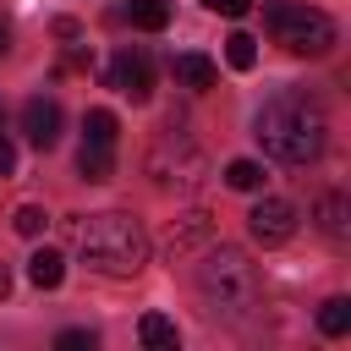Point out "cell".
I'll list each match as a JSON object with an SVG mask.
<instances>
[{
    "instance_id": "obj_4",
    "label": "cell",
    "mask_w": 351,
    "mask_h": 351,
    "mask_svg": "<svg viewBox=\"0 0 351 351\" xmlns=\"http://www.w3.org/2000/svg\"><path fill=\"white\" fill-rule=\"evenodd\" d=\"M263 22H269L274 44H285L291 55H313L318 60V55L335 49V16L318 11V5H269Z\"/></svg>"
},
{
    "instance_id": "obj_10",
    "label": "cell",
    "mask_w": 351,
    "mask_h": 351,
    "mask_svg": "<svg viewBox=\"0 0 351 351\" xmlns=\"http://www.w3.org/2000/svg\"><path fill=\"white\" fill-rule=\"evenodd\" d=\"M208 236H214L208 214H186L181 225H170V230H165V252H170V258H181V252H192V247H197V241H208Z\"/></svg>"
},
{
    "instance_id": "obj_15",
    "label": "cell",
    "mask_w": 351,
    "mask_h": 351,
    "mask_svg": "<svg viewBox=\"0 0 351 351\" xmlns=\"http://www.w3.org/2000/svg\"><path fill=\"white\" fill-rule=\"evenodd\" d=\"M126 22L143 33H159L170 22V0H126Z\"/></svg>"
},
{
    "instance_id": "obj_16",
    "label": "cell",
    "mask_w": 351,
    "mask_h": 351,
    "mask_svg": "<svg viewBox=\"0 0 351 351\" xmlns=\"http://www.w3.org/2000/svg\"><path fill=\"white\" fill-rule=\"evenodd\" d=\"M115 132H121L115 110H88V115H82V137H88V143H115Z\"/></svg>"
},
{
    "instance_id": "obj_1",
    "label": "cell",
    "mask_w": 351,
    "mask_h": 351,
    "mask_svg": "<svg viewBox=\"0 0 351 351\" xmlns=\"http://www.w3.org/2000/svg\"><path fill=\"white\" fill-rule=\"evenodd\" d=\"M258 143L280 165H313L324 154V143H329L324 104L313 93H296V88L263 99V110H258Z\"/></svg>"
},
{
    "instance_id": "obj_26",
    "label": "cell",
    "mask_w": 351,
    "mask_h": 351,
    "mask_svg": "<svg viewBox=\"0 0 351 351\" xmlns=\"http://www.w3.org/2000/svg\"><path fill=\"white\" fill-rule=\"evenodd\" d=\"M0 126H5V110H0Z\"/></svg>"
},
{
    "instance_id": "obj_19",
    "label": "cell",
    "mask_w": 351,
    "mask_h": 351,
    "mask_svg": "<svg viewBox=\"0 0 351 351\" xmlns=\"http://www.w3.org/2000/svg\"><path fill=\"white\" fill-rule=\"evenodd\" d=\"M225 60H230L236 71H252V60H258V38H252V33H230V38H225Z\"/></svg>"
},
{
    "instance_id": "obj_12",
    "label": "cell",
    "mask_w": 351,
    "mask_h": 351,
    "mask_svg": "<svg viewBox=\"0 0 351 351\" xmlns=\"http://www.w3.org/2000/svg\"><path fill=\"white\" fill-rule=\"evenodd\" d=\"M137 340H143L148 351H176V346H181V329H176V318H165V313H143V318H137Z\"/></svg>"
},
{
    "instance_id": "obj_22",
    "label": "cell",
    "mask_w": 351,
    "mask_h": 351,
    "mask_svg": "<svg viewBox=\"0 0 351 351\" xmlns=\"http://www.w3.org/2000/svg\"><path fill=\"white\" fill-rule=\"evenodd\" d=\"M5 176H16V148H11V137L0 132V181Z\"/></svg>"
},
{
    "instance_id": "obj_3",
    "label": "cell",
    "mask_w": 351,
    "mask_h": 351,
    "mask_svg": "<svg viewBox=\"0 0 351 351\" xmlns=\"http://www.w3.org/2000/svg\"><path fill=\"white\" fill-rule=\"evenodd\" d=\"M197 296L208 302L214 318H241L258 302V269L247 263L241 247H214L197 263Z\"/></svg>"
},
{
    "instance_id": "obj_21",
    "label": "cell",
    "mask_w": 351,
    "mask_h": 351,
    "mask_svg": "<svg viewBox=\"0 0 351 351\" xmlns=\"http://www.w3.org/2000/svg\"><path fill=\"white\" fill-rule=\"evenodd\" d=\"M55 346H60V351H93V329H60Z\"/></svg>"
},
{
    "instance_id": "obj_7",
    "label": "cell",
    "mask_w": 351,
    "mask_h": 351,
    "mask_svg": "<svg viewBox=\"0 0 351 351\" xmlns=\"http://www.w3.org/2000/svg\"><path fill=\"white\" fill-rule=\"evenodd\" d=\"M247 230H252V241L280 247V241H291V236H296V208H291L285 197H263V203H252Z\"/></svg>"
},
{
    "instance_id": "obj_25",
    "label": "cell",
    "mask_w": 351,
    "mask_h": 351,
    "mask_svg": "<svg viewBox=\"0 0 351 351\" xmlns=\"http://www.w3.org/2000/svg\"><path fill=\"white\" fill-rule=\"evenodd\" d=\"M11 296V269H0V302Z\"/></svg>"
},
{
    "instance_id": "obj_20",
    "label": "cell",
    "mask_w": 351,
    "mask_h": 351,
    "mask_svg": "<svg viewBox=\"0 0 351 351\" xmlns=\"http://www.w3.org/2000/svg\"><path fill=\"white\" fill-rule=\"evenodd\" d=\"M11 225H16L22 236H44V225H49V214H44L38 203H22V208L11 214Z\"/></svg>"
},
{
    "instance_id": "obj_2",
    "label": "cell",
    "mask_w": 351,
    "mask_h": 351,
    "mask_svg": "<svg viewBox=\"0 0 351 351\" xmlns=\"http://www.w3.org/2000/svg\"><path fill=\"white\" fill-rule=\"evenodd\" d=\"M77 252H82L88 269L121 280V274H137V269L148 263V230H143V219H132V214H121V208L88 214V219L77 225Z\"/></svg>"
},
{
    "instance_id": "obj_18",
    "label": "cell",
    "mask_w": 351,
    "mask_h": 351,
    "mask_svg": "<svg viewBox=\"0 0 351 351\" xmlns=\"http://www.w3.org/2000/svg\"><path fill=\"white\" fill-rule=\"evenodd\" d=\"M318 329H324V335H346V329H351V302H346V296H329V302L318 307Z\"/></svg>"
},
{
    "instance_id": "obj_5",
    "label": "cell",
    "mask_w": 351,
    "mask_h": 351,
    "mask_svg": "<svg viewBox=\"0 0 351 351\" xmlns=\"http://www.w3.org/2000/svg\"><path fill=\"white\" fill-rule=\"evenodd\" d=\"M197 170H203V154H197L181 132H165V137L148 148V176H154L159 186H192Z\"/></svg>"
},
{
    "instance_id": "obj_11",
    "label": "cell",
    "mask_w": 351,
    "mask_h": 351,
    "mask_svg": "<svg viewBox=\"0 0 351 351\" xmlns=\"http://www.w3.org/2000/svg\"><path fill=\"white\" fill-rule=\"evenodd\" d=\"M170 71H176V82H186V88H197V93H203V88H214V77H219V71H214V60H208V55H197V49H181V55L170 60Z\"/></svg>"
},
{
    "instance_id": "obj_14",
    "label": "cell",
    "mask_w": 351,
    "mask_h": 351,
    "mask_svg": "<svg viewBox=\"0 0 351 351\" xmlns=\"http://www.w3.org/2000/svg\"><path fill=\"white\" fill-rule=\"evenodd\" d=\"M27 280H33L38 291H55V285L66 280V258H60L55 247H38V252L27 258Z\"/></svg>"
},
{
    "instance_id": "obj_9",
    "label": "cell",
    "mask_w": 351,
    "mask_h": 351,
    "mask_svg": "<svg viewBox=\"0 0 351 351\" xmlns=\"http://www.w3.org/2000/svg\"><path fill=\"white\" fill-rule=\"evenodd\" d=\"M77 176H82V181H110V176H115V143H88V137H82V148H77Z\"/></svg>"
},
{
    "instance_id": "obj_24",
    "label": "cell",
    "mask_w": 351,
    "mask_h": 351,
    "mask_svg": "<svg viewBox=\"0 0 351 351\" xmlns=\"http://www.w3.org/2000/svg\"><path fill=\"white\" fill-rule=\"evenodd\" d=\"M5 49H11V22L0 16V55H5Z\"/></svg>"
},
{
    "instance_id": "obj_17",
    "label": "cell",
    "mask_w": 351,
    "mask_h": 351,
    "mask_svg": "<svg viewBox=\"0 0 351 351\" xmlns=\"http://www.w3.org/2000/svg\"><path fill=\"white\" fill-rule=\"evenodd\" d=\"M225 181H230L236 192H258V186H263V165H258V159H230V165H225Z\"/></svg>"
},
{
    "instance_id": "obj_23",
    "label": "cell",
    "mask_w": 351,
    "mask_h": 351,
    "mask_svg": "<svg viewBox=\"0 0 351 351\" xmlns=\"http://www.w3.org/2000/svg\"><path fill=\"white\" fill-rule=\"evenodd\" d=\"M208 11H219V16H247V5L252 0H203Z\"/></svg>"
},
{
    "instance_id": "obj_8",
    "label": "cell",
    "mask_w": 351,
    "mask_h": 351,
    "mask_svg": "<svg viewBox=\"0 0 351 351\" xmlns=\"http://www.w3.org/2000/svg\"><path fill=\"white\" fill-rule=\"evenodd\" d=\"M60 104L55 99H44V93H33L27 104H22V137L33 143V148H55L60 143Z\"/></svg>"
},
{
    "instance_id": "obj_6",
    "label": "cell",
    "mask_w": 351,
    "mask_h": 351,
    "mask_svg": "<svg viewBox=\"0 0 351 351\" xmlns=\"http://www.w3.org/2000/svg\"><path fill=\"white\" fill-rule=\"evenodd\" d=\"M110 88L115 93H126L132 104H143L148 93H154V60L143 55V49H115V60H110Z\"/></svg>"
},
{
    "instance_id": "obj_13",
    "label": "cell",
    "mask_w": 351,
    "mask_h": 351,
    "mask_svg": "<svg viewBox=\"0 0 351 351\" xmlns=\"http://www.w3.org/2000/svg\"><path fill=\"white\" fill-rule=\"evenodd\" d=\"M318 225H324L329 241H346V236H351V203H346L340 192H324V197H318Z\"/></svg>"
}]
</instances>
